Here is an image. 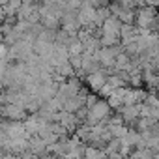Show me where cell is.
Instances as JSON below:
<instances>
[{
  "label": "cell",
  "instance_id": "cell-1",
  "mask_svg": "<svg viewBox=\"0 0 159 159\" xmlns=\"http://www.w3.org/2000/svg\"><path fill=\"white\" fill-rule=\"evenodd\" d=\"M155 19H157L155 8H153V6H144V8L137 10V21H135V25H137L139 28H150V30H152Z\"/></svg>",
  "mask_w": 159,
  "mask_h": 159
},
{
  "label": "cell",
  "instance_id": "cell-2",
  "mask_svg": "<svg viewBox=\"0 0 159 159\" xmlns=\"http://www.w3.org/2000/svg\"><path fill=\"white\" fill-rule=\"evenodd\" d=\"M2 114H4V120H13V122H25L28 118L26 111L17 105V103H8L2 107Z\"/></svg>",
  "mask_w": 159,
  "mask_h": 159
},
{
  "label": "cell",
  "instance_id": "cell-3",
  "mask_svg": "<svg viewBox=\"0 0 159 159\" xmlns=\"http://www.w3.org/2000/svg\"><path fill=\"white\" fill-rule=\"evenodd\" d=\"M96 13H98V8H94V6H90V4H83V8L79 10V13H77L79 25H81L83 28L96 25Z\"/></svg>",
  "mask_w": 159,
  "mask_h": 159
},
{
  "label": "cell",
  "instance_id": "cell-4",
  "mask_svg": "<svg viewBox=\"0 0 159 159\" xmlns=\"http://www.w3.org/2000/svg\"><path fill=\"white\" fill-rule=\"evenodd\" d=\"M84 79H86V86H88L90 90H94V94H99L101 88L107 84V75H105L103 69H101V71H94V73L86 75Z\"/></svg>",
  "mask_w": 159,
  "mask_h": 159
},
{
  "label": "cell",
  "instance_id": "cell-5",
  "mask_svg": "<svg viewBox=\"0 0 159 159\" xmlns=\"http://www.w3.org/2000/svg\"><path fill=\"white\" fill-rule=\"evenodd\" d=\"M120 114L124 116V122L127 125H135L137 120L140 118V103L139 105H124L120 109Z\"/></svg>",
  "mask_w": 159,
  "mask_h": 159
},
{
  "label": "cell",
  "instance_id": "cell-6",
  "mask_svg": "<svg viewBox=\"0 0 159 159\" xmlns=\"http://www.w3.org/2000/svg\"><path fill=\"white\" fill-rule=\"evenodd\" d=\"M122 21L118 19V17H114V15H111L107 21H105V25L101 26V34H107V36H118L120 38V32H122Z\"/></svg>",
  "mask_w": 159,
  "mask_h": 159
},
{
  "label": "cell",
  "instance_id": "cell-7",
  "mask_svg": "<svg viewBox=\"0 0 159 159\" xmlns=\"http://www.w3.org/2000/svg\"><path fill=\"white\" fill-rule=\"evenodd\" d=\"M99 43H101V47H118V45H122V38H118V36H107V34H101L99 36Z\"/></svg>",
  "mask_w": 159,
  "mask_h": 159
},
{
  "label": "cell",
  "instance_id": "cell-8",
  "mask_svg": "<svg viewBox=\"0 0 159 159\" xmlns=\"http://www.w3.org/2000/svg\"><path fill=\"white\" fill-rule=\"evenodd\" d=\"M67 51H69V54H71V56H81V54L86 51V47H84V43L79 39V38H75V39L69 43Z\"/></svg>",
  "mask_w": 159,
  "mask_h": 159
},
{
  "label": "cell",
  "instance_id": "cell-9",
  "mask_svg": "<svg viewBox=\"0 0 159 159\" xmlns=\"http://www.w3.org/2000/svg\"><path fill=\"white\" fill-rule=\"evenodd\" d=\"M155 157V152H152L150 148H137L127 159H153Z\"/></svg>",
  "mask_w": 159,
  "mask_h": 159
},
{
  "label": "cell",
  "instance_id": "cell-10",
  "mask_svg": "<svg viewBox=\"0 0 159 159\" xmlns=\"http://www.w3.org/2000/svg\"><path fill=\"white\" fill-rule=\"evenodd\" d=\"M109 127H111L112 137H114V139H120V140H124V139L127 137V133H129V127H127L125 124H122V125H109Z\"/></svg>",
  "mask_w": 159,
  "mask_h": 159
},
{
  "label": "cell",
  "instance_id": "cell-11",
  "mask_svg": "<svg viewBox=\"0 0 159 159\" xmlns=\"http://www.w3.org/2000/svg\"><path fill=\"white\" fill-rule=\"evenodd\" d=\"M98 101H99L98 94H88V98H86V109H92L94 105H98Z\"/></svg>",
  "mask_w": 159,
  "mask_h": 159
},
{
  "label": "cell",
  "instance_id": "cell-12",
  "mask_svg": "<svg viewBox=\"0 0 159 159\" xmlns=\"http://www.w3.org/2000/svg\"><path fill=\"white\" fill-rule=\"evenodd\" d=\"M109 159H125V157L118 152V153H111V155H109Z\"/></svg>",
  "mask_w": 159,
  "mask_h": 159
}]
</instances>
